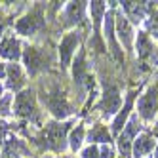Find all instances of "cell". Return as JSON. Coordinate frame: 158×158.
Listing matches in <instances>:
<instances>
[{
    "instance_id": "obj_1",
    "label": "cell",
    "mask_w": 158,
    "mask_h": 158,
    "mask_svg": "<svg viewBox=\"0 0 158 158\" xmlns=\"http://www.w3.org/2000/svg\"><path fill=\"white\" fill-rule=\"evenodd\" d=\"M73 122H50L44 126L40 133V141L44 149L53 152H63L67 149V133H69Z\"/></svg>"
},
{
    "instance_id": "obj_2",
    "label": "cell",
    "mask_w": 158,
    "mask_h": 158,
    "mask_svg": "<svg viewBox=\"0 0 158 158\" xmlns=\"http://www.w3.org/2000/svg\"><path fill=\"white\" fill-rule=\"evenodd\" d=\"M14 114L25 120H38V105H36V94L32 89H23L14 97L12 105Z\"/></svg>"
},
{
    "instance_id": "obj_3",
    "label": "cell",
    "mask_w": 158,
    "mask_h": 158,
    "mask_svg": "<svg viewBox=\"0 0 158 158\" xmlns=\"http://www.w3.org/2000/svg\"><path fill=\"white\" fill-rule=\"evenodd\" d=\"M44 27H46V17H44V10H42L40 4L35 6L29 14H25L15 23V31L19 32V35H23V36L36 35V32L44 31Z\"/></svg>"
},
{
    "instance_id": "obj_4",
    "label": "cell",
    "mask_w": 158,
    "mask_h": 158,
    "mask_svg": "<svg viewBox=\"0 0 158 158\" xmlns=\"http://www.w3.org/2000/svg\"><path fill=\"white\" fill-rule=\"evenodd\" d=\"M44 99V105L50 109V112L55 118H65L73 112V107L69 103V99L65 97V94L61 92L59 86H53L50 89H46V95L42 97Z\"/></svg>"
},
{
    "instance_id": "obj_5",
    "label": "cell",
    "mask_w": 158,
    "mask_h": 158,
    "mask_svg": "<svg viewBox=\"0 0 158 158\" xmlns=\"http://www.w3.org/2000/svg\"><path fill=\"white\" fill-rule=\"evenodd\" d=\"M139 130H141V126H139L137 114H131L130 120L126 122V126H124L122 131L118 133V139H116L120 156H124V158H131V147H133V141H135V137H137Z\"/></svg>"
},
{
    "instance_id": "obj_6",
    "label": "cell",
    "mask_w": 158,
    "mask_h": 158,
    "mask_svg": "<svg viewBox=\"0 0 158 158\" xmlns=\"http://www.w3.org/2000/svg\"><path fill=\"white\" fill-rule=\"evenodd\" d=\"M23 61H25V67H27V73L31 76L38 74L40 71L48 69V65L52 61V55L48 50L44 48H38V46H29L25 52H23Z\"/></svg>"
},
{
    "instance_id": "obj_7",
    "label": "cell",
    "mask_w": 158,
    "mask_h": 158,
    "mask_svg": "<svg viewBox=\"0 0 158 158\" xmlns=\"http://www.w3.org/2000/svg\"><path fill=\"white\" fill-rule=\"evenodd\" d=\"M156 110H158V88L152 86L149 88L147 92L139 97V103H137V112L141 120L145 122H151L156 116Z\"/></svg>"
},
{
    "instance_id": "obj_8",
    "label": "cell",
    "mask_w": 158,
    "mask_h": 158,
    "mask_svg": "<svg viewBox=\"0 0 158 158\" xmlns=\"http://www.w3.org/2000/svg\"><path fill=\"white\" fill-rule=\"evenodd\" d=\"M78 44H80V32H76V31L65 35V38L61 40V44H59V61H61L63 69H67V67L71 65Z\"/></svg>"
},
{
    "instance_id": "obj_9",
    "label": "cell",
    "mask_w": 158,
    "mask_h": 158,
    "mask_svg": "<svg viewBox=\"0 0 158 158\" xmlns=\"http://www.w3.org/2000/svg\"><path fill=\"white\" fill-rule=\"evenodd\" d=\"M122 105V97H120V89L116 86H107L103 99L99 103V109L103 110V114H116Z\"/></svg>"
},
{
    "instance_id": "obj_10",
    "label": "cell",
    "mask_w": 158,
    "mask_h": 158,
    "mask_svg": "<svg viewBox=\"0 0 158 158\" xmlns=\"http://www.w3.org/2000/svg\"><path fill=\"white\" fill-rule=\"evenodd\" d=\"M105 38L109 42V46H110V53L114 55V59L118 63L124 61V55H122V50L118 46V42H116V36H114V12H107L105 14Z\"/></svg>"
},
{
    "instance_id": "obj_11",
    "label": "cell",
    "mask_w": 158,
    "mask_h": 158,
    "mask_svg": "<svg viewBox=\"0 0 158 158\" xmlns=\"http://www.w3.org/2000/svg\"><path fill=\"white\" fill-rule=\"evenodd\" d=\"M27 154H29V149L23 141L17 139L15 135H6L2 145V158H21Z\"/></svg>"
},
{
    "instance_id": "obj_12",
    "label": "cell",
    "mask_w": 158,
    "mask_h": 158,
    "mask_svg": "<svg viewBox=\"0 0 158 158\" xmlns=\"http://www.w3.org/2000/svg\"><path fill=\"white\" fill-rule=\"evenodd\" d=\"M114 29H116V32H118V40L122 42V46L126 48V50H131V46H133V29H131V23L128 21V17L126 15H116V19H114Z\"/></svg>"
},
{
    "instance_id": "obj_13",
    "label": "cell",
    "mask_w": 158,
    "mask_h": 158,
    "mask_svg": "<svg viewBox=\"0 0 158 158\" xmlns=\"http://www.w3.org/2000/svg\"><path fill=\"white\" fill-rule=\"evenodd\" d=\"M154 147H156V141L151 133H139L133 141L131 154H133V158H145L149 152H152Z\"/></svg>"
},
{
    "instance_id": "obj_14",
    "label": "cell",
    "mask_w": 158,
    "mask_h": 158,
    "mask_svg": "<svg viewBox=\"0 0 158 158\" xmlns=\"http://www.w3.org/2000/svg\"><path fill=\"white\" fill-rule=\"evenodd\" d=\"M21 44L15 36H4L0 40V57L10 59V61H17L21 57Z\"/></svg>"
},
{
    "instance_id": "obj_15",
    "label": "cell",
    "mask_w": 158,
    "mask_h": 158,
    "mask_svg": "<svg viewBox=\"0 0 158 158\" xmlns=\"http://www.w3.org/2000/svg\"><path fill=\"white\" fill-rule=\"evenodd\" d=\"M122 10L128 21L131 19L133 23H141L149 12V6H147V2H122Z\"/></svg>"
},
{
    "instance_id": "obj_16",
    "label": "cell",
    "mask_w": 158,
    "mask_h": 158,
    "mask_svg": "<svg viewBox=\"0 0 158 158\" xmlns=\"http://www.w3.org/2000/svg\"><path fill=\"white\" fill-rule=\"evenodd\" d=\"M6 78H8V88L12 92H19L25 84V74H23V69L21 65L17 63H10L6 67Z\"/></svg>"
},
{
    "instance_id": "obj_17",
    "label": "cell",
    "mask_w": 158,
    "mask_h": 158,
    "mask_svg": "<svg viewBox=\"0 0 158 158\" xmlns=\"http://www.w3.org/2000/svg\"><path fill=\"white\" fill-rule=\"evenodd\" d=\"M84 10L86 2H69L65 8V23L67 25H76L84 19Z\"/></svg>"
},
{
    "instance_id": "obj_18",
    "label": "cell",
    "mask_w": 158,
    "mask_h": 158,
    "mask_svg": "<svg viewBox=\"0 0 158 158\" xmlns=\"http://www.w3.org/2000/svg\"><path fill=\"white\" fill-rule=\"evenodd\" d=\"M137 55L143 61L154 59V46H152V40L149 38L147 32H139V36H137Z\"/></svg>"
},
{
    "instance_id": "obj_19",
    "label": "cell",
    "mask_w": 158,
    "mask_h": 158,
    "mask_svg": "<svg viewBox=\"0 0 158 158\" xmlns=\"http://www.w3.org/2000/svg\"><path fill=\"white\" fill-rule=\"evenodd\" d=\"M133 95H135V92H130L128 94V101H126V105H124V109L116 114V118H114V122H112V133L114 135H118L120 131H122V128L126 126V122H128V114H130V110H131V103H133Z\"/></svg>"
},
{
    "instance_id": "obj_20",
    "label": "cell",
    "mask_w": 158,
    "mask_h": 158,
    "mask_svg": "<svg viewBox=\"0 0 158 158\" xmlns=\"http://www.w3.org/2000/svg\"><path fill=\"white\" fill-rule=\"evenodd\" d=\"M88 141H89V145H95V143L109 145L112 141V137H110V131L107 130V126L97 124V126H94L92 130L88 131Z\"/></svg>"
},
{
    "instance_id": "obj_21",
    "label": "cell",
    "mask_w": 158,
    "mask_h": 158,
    "mask_svg": "<svg viewBox=\"0 0 158 158\" xmlns=\"http://www.w3.org/2000/svg\"><path fill=\"white\" fill-rule=\"evenodd\" d=\"M89 14H92L94 25H95V31H97V29H99V23H101V19H105V14H107L105 2H89Z\"/></svg>"
},
{
    "instance_id": "obj_22",
    "label": "cell",
    "mask_w": 158,
    "mask_h": 158,
    "mask_svg": "<svg viewBox=\"0 0 158 158\" xmlns=\"http://www.w3.org/2000/svg\"><path fill=\"white\" fill-rule=\"evenodd\" d=\"M84 135H86V130H84L82 124H80V126H76V128L71 131V137L67 139V141H69V145H71V149H73V151H78V149L82 147Z\"/></svg>"
},
{
    "instance_id": "obj_23",
    "label": "cell",
    "mask_w": 158,
    "mask_h": 158,
    "mask_svg": "<svg viewBox=\"0 0 158 158\" xmlns=\"http://www.w3.org/2000/svg\"><path fill=\"white\" fill-rule=\"evenodd\" d=\"M14 105V97L12 95H2L0 97V118H4V116H8L10 112H12V107Z\"/></svg>"
},
{
    "instance_id": "obj_24",
    "label": "cell",
    "mask_w": 158,
    "mask_h": 158,
    "mask_svg": "<svg viewBox=\"0 0 158 158\" xmlns=\"http://www.w3.org/2000/svg\"><path fill=\"white\" fill-rule=\"evenodd\" d=\"M147 27H149V31H151V35L158 40V10L156 12H152L151 15H149V21H147Z\"/></svg>"
},
{
    "instance_id": "obj_25",
    "label": "cell",
    "mask_w": 158,
    "mask_h": 158,
    "mask_svg": "<svg viewBox=\"0 0 158 158\" xmlns=\"http://www.w3.org/2000/svg\"><path fill=\"white\" fill-rule=\"evenodd\" d=\"M82 158H99V149L97 145H89L82 151Z\"/></svg>"
},
{
    "instance_id": "obj_26",
    "label": "cell",
    "mask_w": 158,
    "mask_h": 158,
    "mask_svg": "<svg viewBox=\"0 0 158 158\" xmlns=\"http://www.w3.org/2000/svg\"><path fill=\"white\" fill-rule=\"evenodd\" d=\"M114 156V149H112V145H103L99 149V158H112Z\"/></svg>"
},
{
    "instance_id": "obj_27",
    "label": "cell",
    "mask_w": 158,
    "mask_h": 158,
    "mask_svg": "<svg viewBox=\"0 0 158 158\" xmlns=\"http://www.w3.org/2000/svg\"><path fill=\"white\" fill-rule=\"evenodd\" d=\"M8 124L4 120H0V145H4V139H6V131H8Z\"/></svg>"
},
{
    "instance_id": "obj_28",
    "label": "cell",
    "mask_w": 158,
    "mask_h": 158,
    "mask_svg": "<svg viewBox=\"0 0 158 158\" xmlns=\"http://www.w3.org/2000/svg\"><path fill=\"white\" fill-rule=\"evenodd\" d=\"M2 76H6V67H4L2 61H0V78H2Z\"/></svg>"
},
{
    "instance_id": "obj_29",
    "label": "cell",
    "mask_w": 158,
    "mask_h": 158,
    "mask_svg": "<svg viewBox=\"0 0 158 158\" xmlns=\"http://www.w3.org/2000/svg\"><path fill=\"white\" fill-rule=\"evenodd\" d=\"M2 31H4V21L0 19V36H2Z\"/></svg>"
},
{
    "instance_id": "obj_30",
    "label": "cell",
    "mask_w": 158,
    "mask_h": 158,
    "mask_svg": "<svg viewBox=\"0 0 158 158\" xmlns=\"http://www.w3.org/2000/svg\"><path fill=\"white\" fill-rule=\"evenodd\" d=\"M154 158H158V145L154 147Z\"/></svg>"
},
{
    "instance_id": "obj_31",
    "label": "cell",
    "mask_w": 158,
    "mask_h": 158,
    "mask_svg": "<svg viewBox=\"0 0 158 158\" xmlns=\"http://www.w3.org/2000/svg\"><path fill=\"white\" fill-rule=\"evenodd\" d=\"M2 94H4V88H2V84H0V97H2Z\"/></svg>"
},
{
    "instance_id": "obj_32",
    "label": "cell",
    "mask_w": 158,
    "mask_h": 158,
    "mask_svg": "<svg viewBox=\"0 0 158 158\" xmlns=\"http://www.w3.org/2000/svg\"><path fill=\"white\" fill-rule=\"evenodd\" d=\"M156 133H158V130H156Z\"/></svg>"
}]
</instances>
